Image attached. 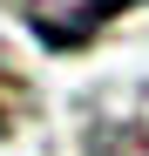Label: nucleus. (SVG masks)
<instances>
[{
    "mask_svg": "<svg viewBox=\"0 0 149 156\" xmlns=\"http://www.w3.org/2000/svg\"><path fill=\"white\" fill-rule=\"evenodd\" d=\"M122 7L129 0H41V7H27V27L47 48H88Z\"/></svg>",
    "mask_w": 149,
    "mask_h": 156,
    "instance_id": "obj_1",
    "label": "nucleus"
},
{
    "mask_svg": "<svg viewBox=\"0 0 149 156\" xmlns=\"http://www.w3.org/2000/svg\"><path fill=\"white\" fill-rule=\"evenodd\" d=\"M88 156H149V115H109L88 129Z\"/></svg>",
    "mask_w": 149,
    "mask_h": 156,
    "instance_id": "obj_2",
    "label": "nucleus"
}]
</instances>
